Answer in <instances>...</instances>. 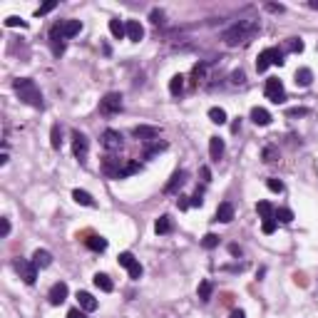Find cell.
I'll return each mask as SVG.
<instances>
[{
	"label": "cell",
	"instance_id": "18",
	"mask_svg": "<svg viewBox=\"0 0 318 318\" xmlns=\"http://www.w3.org/2000/svg\"><path fill=\"white\" fill-rule=\"evenodd\" d=\"M132 135L139 137V139H154V137H159V127H144V124H139V127L132 129Z\"/></svg>",
	"mask_w": 318,
	"mask_h": 318
},
{
	"label": "cell",
	"instance_id": "44",
	"mask_svg": "<svg viewBox=\"0 0 318 318\" xmlns=\"http://www.w3.org/2000/svg\"><path fill=\"white\" fill-rule=\"evenodd\" d=\"M201 197H204V194H201V189H197V192H194V197H189V204H192V206H201V204H204V199H201Z\"/></svg>",
	"mask_w": 318,
	"mask_h": 318
},
{
	"label": "cell",
	"instance_id": "23",
	"mask_svg": "<svg viewBox=\"0 0 318 318\" xmlns=\"http://www.w3.org/2000/svg\"><path fill=\"white\" fill-rule=\"evenodd\" d=\"M209 154H211V159H221V154H224V139L221 137L209 139Z\"/></svg>",
	"mask_w": 318,
	"mask_h": 318
},
{
	"label": "cell",
	"instance_id": "5",
	"mask_svg": "<svg viewBox=\"0 0 318 318\" xmlns=\"http://www.w3.org/2000/svg\"><path fill=\"white\" fill-rule=\"evenodd\" d=\"M263 92H266V99H271L274 104L286 102V90H283V82H281L278 77H269V80H266V87H263Z\"/></svg>",
	"mask_w": 318,
	"mask_h": 318
},
{
	"label": "cell",
	"instance_id": "20",
	"mask_svg": "<svg viewBox=\"0 0 318 318\" xmlns=\"http://www.w3.org/2000/svg\"><path fill=\"white\" fill-rule=\"evenodd\" d=\"M211 294H214V281H209V278H204L201 283H199V288H197V296H199V301H209L211 298Z\"/></svg>",
	"mask_w": 318,
	"mask_h": 318
},
{
	"label": "cell",
	"instance_id": "30",
	"mask_svg": "<svg viewBox=\"0 0 318 318\" xmlns=\"http://www.w3.org/2000/svg\"><path fill=\"white\" fill-rule=\"evenodd\" d=\"M209 119L214 122V124H226V112L221 107H211L209 110Z\"/></svg>",
	"mask_w": 318,
	"mask_h": 318
},
{
	"label": "cell",
	"instance_id": "28",
	"mask_svg": "<svg viewBox=\"0 0 318 318\" xmlns=\"http://www.w3.org/2000/svg\"><path fill=\"white\" fill-rule=\"evenodd\" d=\"M181 90H184V75H174V77L169 80V92H172L174 97H179Z\"/></svg>",
	"mask_w": 318,
	"mask_h": 318
},
{
	"label": "cell",
	"instance_id": "27",
	"mask_svg": "<svg viewBox=\"0 0 318 318\" xmlns=\"http://www.w3.org/2000/svg\"><path fill=\"white\" fill-rule=\"evenodd\" d=\"M313 82V72L308 70V67H301L298 72H296V85L298 87H308Z\"/></svg>",
	"mask_w": 318,
	"mask_h": 318
},
{
	"label": "cell",
	"instance_id": "42",
	"mask_svg": "<svg viewBox=\"0 0 318 318\" xmlns=\"http://www.w3.org/2000/svg\"><path fill=\"white\" fill-rule=\"evenodd\" d=\"M261 231H263V234H274V231H276V219H263Z\"/></svg>",
	"mask_w": 318,
	"mask_h": 318
},
{
	"label": "cell",
	"instance_id": "48",
	"mask_svg": "<svg viewBox=\"0 0 318 318\" xmlns=\"http://www.w3.org/2000/svg\"><path fill=\"white\" fill-rule=\"evenodd\" d=\"M0 234H3V236L10 234V219H3V229H0Z\"/></svg>",
	"mask_w": 318,
	"mask_h": 318
},
{
	"label": "cell",
	"instance_id": "10",
	"mask_svg": "<svg viewBox=\"0 0 318 318\" xmlns=\"http://www.w3.org/2000/svg\"><path fill=\"white\" fill-rule=\"evenodd\" d=\"M50 45H52V52H55V55H62L65 52V35L60 30V22L50 28Z\"/></svg>",
	"mask_w": 318,
	"mask_h": 318
},
{
	"label": "cell",
	"instance_id": "13",
	"mask_svg": "<svg viewBox=\"0 0 318 318\" xmlns=\"http://www.w3.org/2000/svg\"><path fill=\"white\" fill-rule=\"evenodd\" d=\"M77 303H80V308L87 311V313L97 311V298L92 294H87V291H77Z\"/></svg>",
	"mask_w": 318,
	"mask_h": 318
},
{
	"label": "cell",
	"instance_id": "6",
	"mask_svg": "<svg viewBox=\"0 0 318 318\" xmlns=\"http://www.w3.org/2000/svg\"><path fill=\"white\" fill-rule=\"evenodd\" d=\"M122 110V95L119 92H107L99 99V112L102 115H115Z\"/></svg>",
	"mask_w": 318,
	"mask_h": 318
},
{
	"label": "cell",
	"instance_id": "26",
	"mask_svg": "<svg viewBox=\"0 0 318 318\" xmlns=\"http://www.w3.org/2000/svg\"><path fill=\"white\" fill-rule=\"evenodd\" d=\"M110 33H112L117 40L124 38V35H127V22H122L119 18H112V20H110Z\"/></svg>",
	"mask_w": 318,
	"mask_h": 318
},
{
	"label": "cell",
	"instance_id": "19",
	"mask_svg": "<svg viewBox=\"0 0 318 318\" xmlns=\"http://www.w3.org/2000/svg\"><path fill=\"white\" fill-rule=\"evenodd\" d=\"M154 231H157V234H172V231H174L172 217H169V214H162V217L157 219V224H154Z\"/></svg>",
	"mask_w": 318,
	"mask_h": 318
},
{
	"label": "cell",
	"instance_id": "53",
	"mask_svg": "<svg viewBox=\"0 0 318 318\" xmlns=\"http://www.w3.org/2000/svg\"><path fill=\"white\" fill-rule=\"evenodd\" d=\"M308 8H313V10H318V0H311V3H308Z\"/></svg>",
	"mask_w": 318,
	"mask_h": 318
},
{
	"label": "cell",
	"instance_id": "29",
	"mask_svg": "<svg viewBox=\"0 0 318 318\" xmlns=\"http://www.w3.org/2000/svg\"><path fill=\"white\" fill-rule=\"evenodd\" d=\"M72 199H75L77 204H82V206H95V199H92L87 192H82V189H75V192H72Z\"/></svg>",
	"mask_w": 318,
	"mask_h": 318
},
{
	"label": "cell",
	"instance_id": "4",
	"mask_svg": "<svg viewBox=\"0 0 318 318\" xmlns=\"http://www.w3.org/2000/svg\"><path fill=\"white\" fill-rule=\"evenodd\" d=\"M117 261H119V266H122V269H127V274H129L132 281H139V278H142V274H144L142 263H139L135 256H132L129 251H122V254L117 256Z\"/></svg>",
	"mask_w": 318,
	"mask_h": 318
},
{
	"label": "cell",
	"instance_id": "37",
	"mask_svg": "<svg viewBox=\"0 0 318 318\" xmlns=\"http://www.w3.org/2000/svg\"><path fill=\"white\" fill-rule=\"evenodd\" d=\"M266 187H269L271 192L281 194V192H283V181H281V179H276V177H271V179H266Z\"/></svg>",
	"mask_w": 318,
	"mask_h": 318
},
{
	"label": "cell",
	"instance_id": "2",
	"mask_svg": "<svg viewBox=\"0 0 318 318\" xmlns=\"http://www.w3.org/2000/svg\"><path fill=\"white\" fill-rule=\"evenodd\" d=\"M13 87H15V92H18V97L25 102V104H30V107H42V92H40V87L35 85V80H30V77H18L15 82H13Z\"/></svg>",
	"mask_w": 318,
	"mask_h": 318
},
{
	"label": "cell",
	"instance_id": "12",
	"mask_svg": "<svg viewBox=\"0 0 318 318\" xmlns=\"http://www.w3.org/2000/svg\"><path fill=\"white\" fill-rule=\"evenodd\" d=\"M187 177H189V174L184 172V169L174 172V174H172V179L167 181V187H164V192H167V194H174V192H179V189L184 187V181H187Z\"/></svg>",
	"mask_w": 318,
	"mask_h": 318
},
{
	"label": "cell",
	"instance_id": "22",
	"mask_svg": "<svg viewBox=\"0 0 318 318\" xmlns=\"http://www.w3.org/2000/svg\"><path fill=\"white\" fill-rule=\"evenodd\" d=\"M95 286L99 288V291H104V294H110V291L115 288V283H112V278L107 276V274H95Z\"/></svg>",
	"mask_w": 318,
	"mask_h": 318
},
{
	"label": "cell",
	"instance_id": "9",
	"mask_svg": "<svg viewBox=\"0 0 318 318\" xmlns=\"http://www.w3.org/2000/svg\"><path fill=\"white\" fill-rule=\"evenodd\" d=\"M102 147L107 152H119L122 149V135L117 129H104L102 132Z\"/></svg>",
	"mask_w": 318,
	"mask_h": 318
},
{
	"label": "cell",
	"instance_id": "14",
	"mask_svg": "<svg viewBox=\"0 0 318 318\" xmlns=\"http://www.w3.org/2000/svg\"><path fill=\"white\" fill-rule=\"evenodd\" d=\"M217 221H221V224L234 221V204H231V201H221V204H219V209H217Z\"/></svg>",
	"mask_w": 318,
	"mask_h": 318
},
{
	"label": "cell",
	"instance_id": "7",
	"mask_svg": "<svg viewBox=\"0 0 318 318\" xmlns=\"http://www.w3.org/2000/svg\"><path fill=\"white\" fill-rule=\"evenodd\" d=\"M15 269H18V274H20V278L28 283V286H33L35 283V278H38V266L33 261H25V258H18L15 261Z\"/></svg>",
	"mask_w": 318,
	"mask_h": 318
},
{
	"label": "cell",
	"instance_id": "24",
	"mask_svg": "<svg viewBox=\"0 0 318 318\" xmlns=\"http://www.w3.org/2000/svg\"><path fill=\"white\" fill-rule=\"evenodd\" d=\"M256 211L261 219H276V209L271 206V201H258L256 204Z\"/></svg>",
	"mask_w": 318,
	"mask_h": 318
},
{
	"label": "cell",
	"instance_id": "33",
	"mask_svg": "<svg viewBox=\"0 0 318 318\" xmlns=\"http://www.w3.org/2000/svg\"><path fill=\"white\" fill-rule=\"evenodd\" d=\"M142 169V164L139 162H127L124 167H122V172H119V177L117 179H124V177H129V174H137Z\"/></svg>",
	"mask_w": 318,
	"mask_h": 318
},
{
	"label": "cell",
	"instance_id": "52",
	"mask_svg": "<svg viewBox=\"0 0 318 318\" xmlns=\"http://www.w3.org/2000/svg\"><path fill=\"white\" fill-rule=\"evenodd\" d=\"M229 318H246V313H244V311H234Z\"/></svg>",
	"mask_w": 318,
	"mask_h": 318
},
{
	"label": "cell",
	"instance_id": "16",
	"mask_svg": "<svg viewBox=\"0 0 318 318\" xmlns=\"http://www.w3.org/2000/svg\"><path fill=\"white\" fill-rule=\"evenodd\" d=\"M60 30H62L65 40H67V38H75L80 30H82V22H80V20H62V22H60Z\"/></svg>",
	"mask_w": 318,
	"mask_h": 318
},
{
	"label": "cell",
	"instance_id": "47",
	"mask_svg": "<svg viewBox=\"0 0 318 318\" xmlns=\"http://www.w3.org/2000/svg\"><path fill=\"white\" fill-rule=\"evenodd\" d=\"M177 206H179V209H181V211H184V209H189V206H192V204H189V201H187V197H181V194H179V201H177Z\"/></svg>",
	"mask_w": 318,
	"mask_h": 318
},
{
	"label": "cell",
	"instance_id": "31",
	"mask_svg": "<svg viewBox=\"0 0 318 318\" xmlns=\"http://www.w3.org/2000/svg\"><path fill=\"white\" fill-rule=\"evenodd\" d=\"M50 144H52V149H60V147H62V132H60V127H58V124H52V132H50Z\"/></svg>",
	"mask_w": 318,
	"mask_h": 318
},
{
	"label": "cell",
	"instance_id": "43",
	"mask_svg": "<svg viewBox=\"0 0 318 318\" xmlns=\"http://www.w3.org/2000/svg\"><path fill=\"white\" fill-rule=\"evenodd\" d=\"M149 18H152V22H154V25H162V22H164V13H162V10H157V8L152 10V15H149Z\"/></svg>",
	"mask_w": 318,
	"mask_h": 318
},
{
	"label": "cell",
	"instance_id": "40",
	"mask_svg": "<svg viewBox=\"0 0 318 318\" xmlns=\"http://www.w3.org/2000/svg\"><path fill=\"white\" fill-rule=\"evenodd\" d=\"M306 115H311L308 107H291V110L286 112V117H306Z\"/></svg>",
	"mask_w": 318,
	"mask_h": 318
},
{
	"label": "cell",
	"instance_id": "8",
	"mask_svg": "<svg viewBox=\"0 0 318 318\" xmlns=\"http://www.w3.org/2000/svg\"><path fill=\"white\" fill-rule=\"evenodd\" d=\"M72 152H75V157L80 159V162H87V152H90V142H87V137L82 135V132H75V137H72Z\"/></svg>",
	"mask_w": 318,
	"mask_h": 318
},
{
	"label": "cell",
	"instance_id": "38",
	"mask_svg": "<svg viewBox=\"0 0 318 318\" xmlns=\"http://www.w3.org/2000/svg\"><path fill=\"white\" fill-rule=\"evenodd\" d=\"M286 50H291V52H301V50H303V40H301V38H291V40L286 42Z\"/></svg>",
	"mask_w": 318,
	"mask_h": 318
},
{
	"label": "cell",
	"instance_id": "15",
	"mask_svg": "<svg viewBox=\"0 0 318 318\" xmlns=\"http://www.w3.org/2000/svg\"><path fill=\"white\" fill-rule=\"evenodd\" d=\"M127 38L132 42H139L144 38V28L139 25V20H127Z\"/></svg>",
	"mask_w": 318,
	"mask_h": 318
},
{
	"label": "cell",
	"instance_id": "35",
	"mask_svg": "<svg viewBox=\"0 0 318 318\" xmlns=\"http://www.w3.org/2000/svg\"><path fill=\"white\" fill-rule=\"evenodd\" d=\"M201 244H204V249H217V246H219V236H217V234H206V236L201 238Z\"/></svg>",
	"mask_w": 318,
	"mask_h": 318
},
{
	"label": "cell",
	"instance_id": "46",
	"mask_svg": "<svg viewBox=\"0 0 318 318\" xmlns=\"http://www.w3.org/2000/svg\"><path fill=\"white\" fill-rule=\"evenodd\" d=\"M244 80H246V77H244L241 70H236V72L231 75V82H234V85H244Z\"/></svg>",
	"mask_w": 318,
	"mask_h": 318
},
{
	"label": "cell",
	"instance_id": "51",
	"mask_svg": "<svg viewBox=\"0 0 318 318\" xmlns=\"http://www.w3.org/2000/svg\"><path fill=\"white\" fill-rule=\"evenodd\" d=\"M201 177H204V181H211V172H209V167L201 169Z\"/></svg>",
	"mask_w": 318,
	"mask_h": 318
},
{
	"label": "cell",
	"instance_id": "32",
	"mask_svg": "<svg viewBox=\"0 0 318 318\" xmlns=\"http://www.w3.org/2000/svg\"><path fill=\"white\" fill-rule=\"evenodd\" d=\"M263 162H266V164H274V162H278V149H276L274 144L263 147Z\"/></svg>",
	"mask_w": 318,
	"mask_h": 318
},
{
	"label": "cell",
	"instance_id": "25",
	"mask_svg": "<svg viewBox=\"0 0 318 318\" xmlns=\"http://www.w3.org/2000/svg\"><path fill=\"white\" fill-rule=\"evenodd\" d=\"M85 244H87V249H92V251H104V249H107V238L92 234L90 238H85Z\"/></svg>",
	"mask_w": 318,
	"mask_h": 318
},
{
	"label": "cell",
	"instance_id": "36",
	"mask_svg": "<svg viewBox=\"0 0 318 318\" xmlns=\"http://www.w3.org/2000/svg\"><path fill=\"white\" fill-rule=\"evenodd\" d=\"M167 149V142H157L154 147H149L147 152H144V159H152L154 154H159V152H164Z\"/></svg>",
	"mask_w": 318,
	"mask_h": 318
},
{
	"label": "cell",
	"instance_id": "34",
	"mask_svg": "<svg viewBox=\"0 0 318 318\" xmlns=\"http://www.w3.org/2000/svg\"><path fill=\"white\" fill-rule=\"evenodd\" d=\"M276 221L291 224V221H294V211H291V209H276Z\"/></svg>",
	"mask_w": 318,
	"mask_h": 318
},
{
	"label": "cell",
	"instance_id": "17",
	"mask_svg": "<svg viewBox=\"0 0 318 318\" xmlns=\"http://www.w3.org/2000/svg\"><path fill=\"white\" fill-rule=\"evenodd\" d=\"M33 263L38 269H47L50 263H52V254L47 251V249H35V254H33Z\"/></svg>",
	"mask_w": 318,
	"mask_h": 318
},
{
	"label": "cell",
	"instance_id": "21",
	"mask_svg": "<svg viewBox=\"0 0 318 318\" xmlns=\"http://www.w3.org/2000/svg\"><path fill=\"white\" fill-rule=\"evenodd\" d=\"M251 122L258 124V127H266V124L271 122V115L263 110V107H254V110H251Z\"/></svg>",
	"mask_w": 318,
	"mask_h": 318
},
{
	"label": "cell",
	"instance_id": "11",
	"mask_svg": "<svg viewBox=\"0 0 318 318\" xmlns=\"http://www.w3.org/2000/svg\"><path fill=\"white\" fill-rule=\"evenodd\" d=\"M67 294H70V288H67V283L58 281L55 286L50 288V294H47V298H50V303H52V306H60V303H65Z\"/></svg>",
	"mask_w": 318,
	"mask_h": 318
},
{
	"label": "cell",
	"instance_id": "49",
	"mask_svg": "<svg viewBox=\"0 0 318 318\" xmlns=\"http://www.w3.org/2000/svg\"><path fill=\"white\" fill-rule=\"evenodd\" d=\"M266 10H269V13H283V5H274V3H269Z\"/></svg>",
	"mask_w": 318,
	"mask_h": 318
},
{
	"label": "cell",
	"instance_id": "50",
	"mask_svg": "<svg viewBox=\"0 0 318 318\" xmlns=\"http://www.w3.org/2000/svg\"><path fill=\"white\" fill-rule=\"evenodd\" d=\"M229 254H231V256H241V249H238L236 244H231V246H229Z\"/></svg>",
	"mask_w": 318,
	"mask_h": 318
},
{
	"label": "cell",
	"instance_id": "39",
	"mask_svg": "<svg viewBox=\"0 0 318 318\" xmlns=\"http://www.w3.org/2000/svg\"><path fill=\"white\" fill-rule=\"evenodd\" d=\"M5 25H8V28H28V22L20 20V18H15V15L5 18Z\"/></svg>",
	"mask_w": 318,
	"mask_h": 318
},
{
	"label": "cell",
	"instance_id": "1",
	"mask_svg": "<svg viewBox=\"0 0 318 318\" xmlns=\"http://www.w3.org/2000/svg\"><path fill=\"white\" fill-rule=\"evenodd\" d=\"M256 33H258V20H238V22L231 25V28L224 30L221 40L229 47H236V45H241V42H249Z\"/></svg>",
	"mask_w": 318,
	"mask_h": 318
},
{
	"label": "cell",
	"instance_id": "45",
	"mask_svg": "<svg viewBox=\"0 0 318 318\" xmlns=\"http://www.w3.org/2000/svg\"><path fill=\"white\" fill-rule=\"evenodd\" d=\"M85 313H87V311H82V308H70V311H67V318H87Z\"/></svg>",
	"mask_w": 318,
	"mask_h": 318
},
{
	"label": "cell",
	"instance_id": "41",
	"mask_svg": "<svg viewBox=\"0 0 318 318\" xmlns=\"http://www.w3.org/2000/svg\"><path fill=\"white\" fill-rule=\"evenodd\" d=\"M55 8H58V3H55V0H50V3H45V5H40V8L35 10V15H38V18H40V15H47L50 10H55Z\"/></svg>",
	"mask_w": 318,
	"mask_h": 318
},
{
	"label": "cell",
	"instance_id": "3",
	"mask_svg": "<svg viewBox=\"0 0 318 318\" xmlns=\"http://www.w3.org/2000/svg\"><path fill=\"white\" fill-rule=\"evenodd\" d=\"M286 60H283V50H278V47H266V50H261L258 52V58H256V70L258 72H263L269 65H283Z\"/></svg>",
	"mask_w": 318,
	"mask_h": 318
}]
</instances>
